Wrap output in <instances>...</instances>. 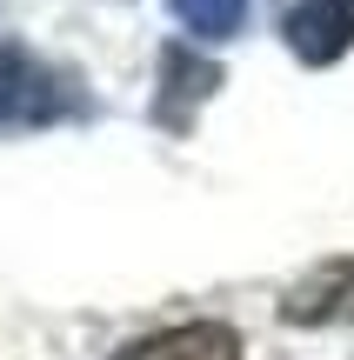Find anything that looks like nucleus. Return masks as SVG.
Segmentation results:
<instances>
[{"label":"nucleus","mask_w":354,"mask_h":360,"mask_svg":"<svg viewBox=\"0 0 354 360\" xmlns=\"http://www.w3.org/2000/svg\"><path fill=\"white\" fill-rule=\"evenodd\" d=\"M67 114H87L74 74L47 67L34 47L7 40L0 47V134H27V127H53Z\"/></svg>","instance_id":"1"},{"label":"nucleus","mask_w":354,"mask_h":360,"mask_svg":"<svg viewBox=\"0 0 354 360\" xmlns=\"http://www.w3.org/2000/svg\"><path fill=\"white\" fill-rule=\"evenodd\" d=\"M281 40L294 47V60L328 67L354 47V0H294L281 13Z\"/></svg>","instance_id":"2"},{"label":"nucleus","mask_w":354,"mask_h":360,"mask_svg":"<svg viewBox=\"0 0 354 360\" xmlns=\"http://www.w3.org/2000/svg\"><path fill=\"white\" fill-rule=\"evenodd\" d=\"M221 87V67L214 60H201V53H187V47H160V94H154V120L160 127H174V134H187L194 127V114H201V101Z\"/></svg>","instance_id":"3"},{"label":"nucleus","mask_w":354,"mask_h":360,"mask_svg":"<svg viewBox=\"0 0 354 360\" xmlns=\"http://www.w3.org/2000/svg\"><path fill=\"white\" fill-rule=\"evenodd\" d=\"M334 314H354V254H334L321 267H308L281 294V321H294V327H321Z\"/></svg>","instance_id":"4"},{"label":"nucleus","mask_w":354,"mask_h":360,"mask_svg":"<svg viewBox=\"0 0 354 360\" xmlns=\"http://www.w3.org/2000/svg\"><path fill=\"white\" fill-rule=\"evenodd\" d=\"M114 360H241V334L227 321H187V327H167V334L120 347Z\"/></svg>","instance_id":"5"},{"label":"nucleus","mask_w":354,"mask_h":360,"mask_svg":"<svg viewBox=\"0 0 354 360\" xmlns=\"http://www.w3.org/2000/svg\"><path fill=\"white\" fill-rule=\"evenodd\" d=\"M174 20L187 34H201V40H227L248 20V0H174Z\"/></svg>","instance_id":"6"}]
</instances>
